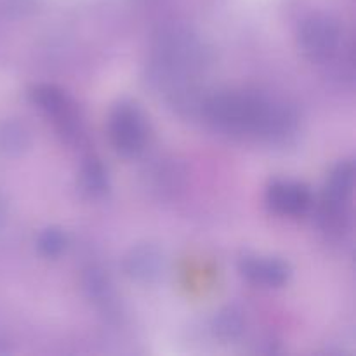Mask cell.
I'll return each instance as SVG.
<instances>
[{
  "instance_id": "11",
  "label": "cell",
  "mask_w": 356,
  "mask_h": 356,
  "mask_svg": "<svg viewBox=\"0 0 356 356\" xmlns=\"http://www.w3.org/2000/svg\"><path fill=\"white\" fill-rule=\"evenodd\" d=\"M83 289H86L87 296L96 302H106L110 299V280H108V275H104V271L99 270V268H90V270L86 271Z\"/></svg>"
},
{
  "instance_id": "1",
  "label": "cell",
  "mask_w": 356,
  "mask_h": 356,
  "mask_svg": "<svg viewBox=\"0 0 356 356\" xmlns=\"http://www.w3.org/2000/svg\"><path fill=\"white\" fill-rule=\"evenodd\" d=\"M110 136L122 155L136 156L145 149L148 127L136 104L124 101L113 108L110 115Z\"/></svg>"
},
{
  "instance_id": "7",
  "label": "cell",
  "mask_w": 356,
  "mask_h": 356,
  "mask_svg": "<svg viewBox=\"0 0 356 356\" xmlns=\"http://www.w3.org/2000/svg\"><path fill=\"white\" fill-rule=\"evenodd\" d=\"M240 271L249 280L268 287H278L285 284L291 275L289 264L275 257H243L240 263Z\"/></svg>"
},
{
  "instance_id": "9",
  "label": "cell",
  "mask_w": 356,
  "mask_h": 356,
  "mask_svg": "<svg viewBox=\"0 0 356 356\" xmlns=\"http://www.w3.org/2000/svg\"><path fill=\"white\" fill-rule=\"evenodd\" d=\"M214 334L222 341H235L238 339L245 329V320L240 309L236 308H225L216 315L212 322Z\"/></svg>"
},
{
  "instance_id": "3",
  "label": "cell",
  "mask_w": 356,
  "mask_h": 356,
  "mask_svg": "<svg viewBox=\"0 0 356 356\" xmlns=\"http://www.w3.org/2000/svg\"><path fill=\"white\" fill-rule=\"evenodd\" d=\"M124 270L129 278L141 284H152L162 277L165 270V256L153 243H141L129 250L124 259Z\"/></svg>"
},
{
  "instance_id": "6",
  "label": "cell",
  "mask_w": 356,
  "mask_h": 356,
  "mask_svg": "<svg viewBox=\"0 0 356 356\" xmlns=\"http://www.w3.org/2000/svg\"><path fill=\"white\" fill-rule=\"evenodd\" d=\"M30 97L35 106H38L42 111L51 115V117L58 118L63 132H68L70 134V132L75 131L73 115L70 113V101L59 87L49 86V83H40V86L31 89Z\"/></svg>"
},
{
  "instance_id": "2",
  "label": "cell",
  "mask_w": 356,
  "mask_h": 356,
  "mask_svg": "<svg viewBox=\"0 0 356 356\" xmlns=\"http://www.w3.org/2000/svg\"><path fill=\"white\" fill-rule=\"evenodd\" d=\"M298 37L299 47L308 58L327 59L339 45L341 30L332 17L316 14L302 21Z\"/></svg>"
},
{
  "instance_id": "12",
  "label": "cell",
  "mask_w": 356,
  "mask_h": 356,
  "mask_svg": "<svg viewBox=\"0 0 356 356\" xmlns=\"http://www.w3.org/2000/svg\"><path fill=\"white\" fill-rule=\"evenodd\" d=\"M66 243H68V240H66V235L63 233V229L47 228L38 235L37 249L45 257H58L66 249Z\"/></svg>"
},
{
  "instance_id": "4",
  "label": "cell",
  "mask_w": 356,
  "mask_h": 356,
  "mask_svg": "<svg viewBox=\"0 0 356 356\" xmlns=\"http://www.w3.org/2000/svg\"><path fill=\"white\" fill-rule=\"evenodd\" d=\"M268 205L273 211L287 216H299L312 204L309 190L296 181H275L266 193Z\"/></svg>"
},
{
  "instance_id": "10",
  "label": "cell",
  "mask_w": 356,
  "mask_h": 356,
  "mask_svg": "<svg viewBox=\"0 0 356 356\" xmlns=\"http://www.w3.org/2000/svg\"><path fill=\"white\" fill-rule=\"evenodd\" d=\"M80 179H82V188L90 197H103L108 191V188H110L106 169L96 159H90L83 163Z\"/></svg>"
},
{
  "instance_id": "5",
  "label": "cell",
  "mask_w": 356,
  "mask_h": 356,
  "mask_svg": "<svg viewBox=\"0 0 356 356\" xmlns=\"http://www.w3.org/2000/svg\"><path fill=\"white\" fill-rule=\"evenodd\" d=\"M355 186V163L346 160L332 170L325 191V211L330 218L344 214Z\"/></svg>"
},
{
  "instance_id": "8",
  "label": "cell",
  "mask_w": 356,
  "mask_h": 356,
  "mask_svg": "<svg viewBox=\"0 0 356 356\" xmlns=\"http://www.w3.org/2000/svg\"><path fill=\"white\" fill-rule=\"evenodd\" d=\"M31 132L19 120H6L0 124V153L6 156H19L30 148Z\"/></svg>"
},
{
  "instance_id": "13",
  "label": "cell",
  "mask_w": 356,
  "mask_h": 356,
  "mask_svg": "<svg viewBox=\"0 0 356 356\" xmlns=\"http://www.w3.org/2000/svg\"><path fill=\"white\" fill-rule=\"evenodd\" d=\"M6 221V200H3L2 193H0V226Z\"/></svg>"
}]
</instances>
